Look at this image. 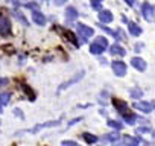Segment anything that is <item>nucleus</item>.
I'll use <instances>...</instances> for the list:
<instances>
[{
	"label": "nucleus",
	"mask_w": 155,
	"mask_h": 146,
	"mask_svg": "<svg viewBox=\"0 0 155 146\" xmlns=\"http://www.w3.org/2000/svg\"><path fill=\"white\" fill-rule=\"evenodd\" d=\"M141 95H143V93H141L140 90H132V91H131V96H132V98H141Z\"/></svg>",
	"instance_id": "c85d7f7f"
},
{
	"label": "nucleus",
	"mask_w": 155,
	"mask_h": 146,
	"mask_svg": "<svg viewBox=\"0 0 155 146\" xmlns=\"http://www.w3.org/2000/svg\"><path fill=\"white\" fill-rule=\"evenodd\" d=\"M126 3H128L129 6H134V3H135V2H132V0H126Z\"/></svg>",
	"instance_id": "2f4dec72"
},
{
	"label": "nucleus",
	"mask_w": 155,
	"mask_h": 146,
	"mask_svg": "<svg viewBox=\"0 0 155 146\" xmlns=\"http://www.w3.org/2000/svg\"><path fill=\"white\" fill-rule=\"evenodd\" d=\"M113 105L117 108V111H119L122 116L129 114V111H128V105H126V102H125V101H120V99H113Z\"/></svg>",
	"instance_id": "423d86ee"
},
{
	"label": "nucleus",
	"mask_w": 155,
	"mask_h": 146,
	"mask_svg": "<svg viewBox=\"0 0 155 146\" xmlns=\"http://www.w3.org/2000/svg\"><path fill=\"white\" fill-rule=\"evenodd\" d=\"M53 3H55V5H64L65 2H61V0H58V2H53Z\"/></svg>",
	"instance_id": "473e14b6"
},
{
	"label": "nucleus",
	"mask_w": 155,
	"mask_h": 146,
	"mask_svg": "<svg viewBox=\"0 0 155 146\" xmlns=\"http://www.w3.org/2000/svg\"><path fill=\"white\" fill-rule=\"evenodd\" d=\"M90 5H91V8H93V9H97L99 12L102 11V2H101V0H91Z\"/></svg>",
	"instance_id": "5701e85b"
},
{
	"label": "nucleus",
	"mask_w": 155,
	"mask_h": 146,
	"mask_svg": "<svg viewBox=\"0 0 155 146\" xmlns=\"http://www.w3.org/2000/svg\"><path fill=\"white\" fill-rule=\"evenodd\" d=\"M134 108H137L138 111H143V113H150L152 111V105L149 102H135Z\"/></svg>",
	"instance_id": "ddd939ff"
},
{
	"label": "nucleus",
	"mask_w": 155,
	"mask_h": 146,
	"mask_svg": "<svg viewBox=\"0 0 155 146\" xmlns=\"http://www.w3.org/2000/svg\"><path fill=\"white\" fill-rule=\"evenodd\" d=\"M108 125L111 126V128H114V129H122V123H119V122H116V120H108Z\"/></svg>",
	"instance_id": "a878e982"
},
{
	"label": "nucleus",
	"mask_w": 155,
	"mask_h": 146,
	"mask_svg": "<svg viewBox=\"0 0 155 146\" xmlns=\"http://www.w3.org/2000/svg\"><path fill=\"white\" fill-rule=\"evenodd\" d=\"M113 71L116 73V76H125L126 75V64L122 61H113L111 62Z\"/></svg>",
	"instance_id": "20e7f679"
},
{
	"label": "nucleus",
	"mask_w": 155,
	"mask_h": 146,
	"mask_svg": "<svg viewBox=\"0 0 155 146\" xmlns=\"http://www.w3.org/2000/svg\"><path fill=\"white\" fill-rule=\"evenodd\" d=\"M82 137H84V140H85L88 144L96 143V141L99 140V137H96V135H93V134H88V132H84V134H82Z\"/></svg>",
	"instance_id": "f3484780"
},
{
	"label": "nucleus",
	"mask_w": 155,
	"mask_h": 146,
	"mask_svg": "<svg viewBox=\"0 0 155 146\" xmlns=\"http://www.w3.org/2000/svg\"><path fill=\"white\" fill-rule=\"evenodd\" d=\"M32 18H34V22H35V25H38V26H44L46 25V15L44 14H41L40 11H34L32 12Z\"/></svg>",
	"instance_id": "9d476101"
},
{
	"label": "nucleus",
	"mask_w": 155,
	"mask_h": 146,
	"mask_svg": "<svg viewBox=\"0 0 155 146\" xmlns=\"http://www.w3.org/2000/svg\"><path fill=\"white\" fill-rule=\"evenodd\" d=\"M119 134H116V132H111V134H107V135H104L102 137V140H107V141H117L119 140Z\"/></svg>",
	"instance_id": "412c9836"
},
{
	"label": "nucleus",
	"mask_w": 155,
	"mask_h": 146,
	"mask_svg": "<svg viewBox=\"0 0 155 146\" xmlns=\"http://www.w3.org/2000/svg\"><path fill=\"white\" fill-rule=\"evenodd\" d=\"M84 75H85V71L82 70V71H79L78 75H74L71 79H68V81H65V82H62L61 85H59V90L58 91H62V90H65L67 87H70V85H73V84H76V82H79L82 78H84Z\"/></svg>",
	"instance_id": "7ed1b4c3"
},
{
	"label": "nucleus",
	"mask_w": 155,
	"mask_h": 146,
	"mask_svg": "<svg viewBox=\"0 0 155 146\" xmlns=\"http://www.w3.org/2000/svg\"><path fill=\"white\" fill-rule=\"evenodd\" d=\"M9 99H11L9 93H0V107H2V105H8Z\"/></svg>",
	"instance_id": "6ab92c4d"
},
{
	"label": "nucleus",
	"mask_w": 155,
	"mask_h": 146,
	"mask_svg": "<svg viewBox=\"0 0 155 146\" xmlns=\"http://www.w3.org/2000/svg\"><path fill=\"white\" fill-rule=\"evenodd\" d=\"M78 15H79V12H78V9H76L74 6H68V8L65 9V17H67V20H68V22L76 20V18H78Z\"/></svg>",
	"instance_id": "f8f14e48"
},
{
	"label": "nucleus",
	"mask_w": 155,
	"mask_h": 146,
	"mask_svg": "<svg viewBox=\"0 0 155 146\" xmlns=\"http://www.w3.org/2000/svg\"><path fill=\"white\" fill-rule=\"evenodd\" d=\"M76 31H78V34H79L84 40H88V38L93 37V34H94V31H93L91 28H88V26H85V25H82V23H78V25H76Z\"/></svg>",
	"instance_id": "f03ea898"
},
{
	"label": "nucleus",
	"mask_w": 155,
	"mask_h": 146,
	"mask_svg": "<svg viewBox=\"0 0 155 146\" xmlns=\"http://www.w3.org/2000/svg\"><path fill=\"white\" fill-rule=\"evenodd\" d=\"M141 12H143V17H144V20H147V22H153L155 8H153L152 5H149V3H144V5L141 6Z\"/></svg>",
	"instance_id": "39448f33"
},
{
	"label": "nucleus",
	"mask_w": 155,
	"mask_h": 146,
	"mask_svg": "<svg viewBox=\"0 0 155 146\" xmlns=\"http://www.w3.org/2000/svg\"><path fill=\"white\" fill-rule=\"evenodd\" d=\"M61 144L62 146H79L76 141H71V140H64V141H61Z\"/></svg>",
	"instance_id": "cd10ccee"
},
{
	"label": "nucleus",
	"mask_w": 155,
	"mask_h": 146,
	"mask_svg": "<svg viewBox=\"0 0 155 146\" xmlns=\"http://www.w3.org/2000/svg\"><path fill=\"white\" fill-rule=\"evenodd\" d=\"M128 29H129V34L134 35V37H138L141 34V28L134 22H128Z\"/></svg>",
	"instance_id": "4468645a"
},
{
	"label": "nucleus",
	"mask_w": 155,
	"mask_h": 146,
	"mask_svg": "<svg viewBox=\"0 0 155 146\" xmlns=\"http://www.w3.org/2000/svg\"><path fill=\"white\" fill-rule=\"evenodd\" d=\"M15 18H17L20 23H23L25 26H29V22H28V18H25V15H23L20 11H15Z\"/></svg>",
	"instance_id": "4be33fe9"
},
{
	"label": "nucleus",
	"mask_w": 155,
	"mask_h": 146,
	"mask_svg": "<svg viewBox=\"0 0 155 146\" xmlns=\"http://www.w3.org/2000/svg\"><path fill=\"white\" fill-rule=\"evenodd\" d=\"M125 146H138L140 144V137H131V135H125L122 138Z\"/></svg>",
	"instance_id": "9b49d317"
},
{
	"label": "nucleus",
	"mask_w": 155,
	"mask_h": 146,
	"mask_svg": "<svg viewBox=\"0 0 155 146\" xmlns=\"http://www.w3.org/2000/svg\"><path fill=\"white\" fill-rule=\"evenodd\" d=\"M14 114H17L18 117H21V119H23V114H21V111H20L18 108H17V110H14Z\"/></svg>",
	"instance_id": "7c9ffc66"
},
{
	"label": "nucleus",
	"mask_w": 155,
	"mask_h": 146,
	"mask_svg": "<svg viewBox=\"0 0 155 146\" xmlns=\"http://www.w3.org/2000/svg\"><path fill=\"white\" fill-rule=\"evenodd\" d=\"M9 34H11V22L8 20V17L0 15V35L8 37Z\"/></svg>",
	"instance_id": "f257e3e1"
},
{
	"label": "nucleus",
	"mask_w": 155,
	"mask_h": 146,
	"mask_svg": "<svg viewBox=\"0 0 155 146\" xmlns=\"http://www.w3.org/2000/svg\"><path fill=\"white\" fill-rule=\"evenodd\" d=\"M23 91H25L26 95H29V99H31V101H35V93L32 91V88H31V87L25 85V87H23Z\"/></svg>",
	"instance_id": "b1692460"
},
{
	"label": "nucleus",
	"mask_w": 155,
	"mask_h": 146,
	"mask_svg": "<svg viewBox=\"0 0 155 146\" xmlns=\"http://www.w3.org/2000/svg\"><path fill=\"white\" fill-rule=\"evenodd\" d=\"M150 105H152V110H153V108H155V101H153V102H150Z\"/></svg>",
	"instance_id": "72a5a7b5"
},
{
	"label": "nucleus",
	"mask_w": 155,
	"mask_h": 146,
	"mask_svg": "<svg viewBox=\"0 0 155 146\" xmlns=\"http://www.w3.org/2000/svg\"><path fill=\"white\" fill-rule=\"evenodd\" d=\"M90 52H91L93 55H102V53H104V49L99 47L96 43H93V44L90 46Z\"/></svg>",
	"instance_id": "aec40b11"
},
{
	"label": "nucleus",
	"mask_w": 155,
	"mask_h": 146,
	"mask_svg": "<svg viewBox=\"0 0 155 146\" xmlns=\"http://www.w3.org/2000/svg\"><path fill=\"white\" fill-rule=\"evenodd\" d=\"M9 81L6 79V78H0V87H2V85H6Z\"/></svg>",
	"instance_id": "c756f323"
},
{
	"label": "nucleus",
	"mask_w": 155,
	"mask_h": 146,
	"mask_svg": "<svg viewBox=\"0 0 155 146\" xmlns=\"http://www.w3.org/2000/svg\"><path fill=\"white\" fill-rule=\"evenodd\" d=\"M99 22L101 23H111L113 22V14L108 9H102L99 12Z\"/></svg>",
	"instance_id": "1a4fd4ad"
},
{
	"label": "nucleus",
	"mask_w": 155,
	"mask_h": 146,
	"mask_svg": "<svg viewBox=\"0 0 155 146\" xmlns=\"http://www.w3.org/2000/svg\"><path fill=\"white\" fill-rule=\"evenodd\" d=\"M131 64H132V67L137 68L138 71H144V70H146V61L141 59V58H138V56L132 58V59H131Z\"/></svg>",
	"instance_id": "6e6552de"
},
{
	"label": "nucleus",
	"mask_w": 155,
	"mask_h": 146,
	"mask_svg": "<svg viewBox=\"0 0 155 146\" xmlns=\"http://www.w3.org/2000/svg\"><path fill=\"white\" fill-rule=\"evenodd\" d=\"M110 53L111 55H119V56H125V49L122 47V46H119V44H113L111 47H110Z\"/></svg>",
	"instance_id": "2eb2a0df"
},
{
	"label": "nucleus",
	"mask_w": 155,
	"mask_h": 146,
	"mask_svg": "<svg viewBox=\"0 0 155 146\" xmlns=\"http://www.w3.org/2000/svg\"><path fill=\"white\" fill-rule=\"evenodd\" d=\"M59 123H61V120H52V122H46V123H41V125H37V126H34L32 129H29V132H38V131H41V129H44V128L58 126Z\"/></svg>",
	"instance_id": "0eeeda50"
},
{
	"label": "nucleus",
	"mask_w": 155,
	"mask_h": 146,
	"mask_svg": "<svg viewBox=\"0 0 155 146\" xmlns=\"http://www.w3.org/2000/svg\"><path fill=\"white\" fill-rule=\"evenodd\" d=\"M123 119H125V122L129 123V125H132V123L135 122V116H134V114H126V116H123Z\"/></svg>",
	"instance_id": "393cba45"
},
{
	"label": "nucleus",
	"mask_w": 155,
	"mask_h": 146,
	"mask_svg": "<svg viewBox=\"0 0 155 146\" xmlns=\"http://www.w3.org/2000/svg\"><path fill=\"white\" fill-rule=\"evenodd\" d=\"M25 6L28 8V9H34V11H37V8L40 6L37 2H28V3H25Z\"/></svg>",
	"instance_id": "bb28decb"
},
{
	"label": "nucleus",
	"mask_w": 155,
	"mask_h": 146,
	"mask_svg": "<svg viewBox=\"0 0 155 146\" xmlns=\"http://www.w3.org/2000/svg\"><path fill=\"white\" fill-rule=\"evenodd\" d=\"M0 113H2V107H0Z\"/></svg>",
	"instance_id": "f704fd0d"
},
{
	"label": "nucleus",
	"mask_w": 155,
	"mask_h": 146,
	"mask_svg": "<svg viewBox=\"0 0 155 146\" xmlns=\"http://www.w3.org/2000/svg\"><path fill=\"white\" fill-rule=\"evenodd\" d=\"M94 43H96V44H97L99 47H102L104 50H105V49L108 47V41H107V38H105V37H97Z\"/></svg>",
	"instance_id": "a211bd4d"
},
{
	"label": "nucleus",
	"mask_w": 155,
	"mask_h": 146,
	"mask_svg": "<svg viewBox=\"0 0 155 146\" xmlns=\"http://www.w3.org/2000/svg\"><path fill=\"white\" fill-rule=\"evenodd\" d=\"M64 37L73 44V46H76V47H79V43H78V40H76V35L71 32V31H64Z\"/></svg>",
	"instance_id": "dca6fc26"
}]
</instances>
